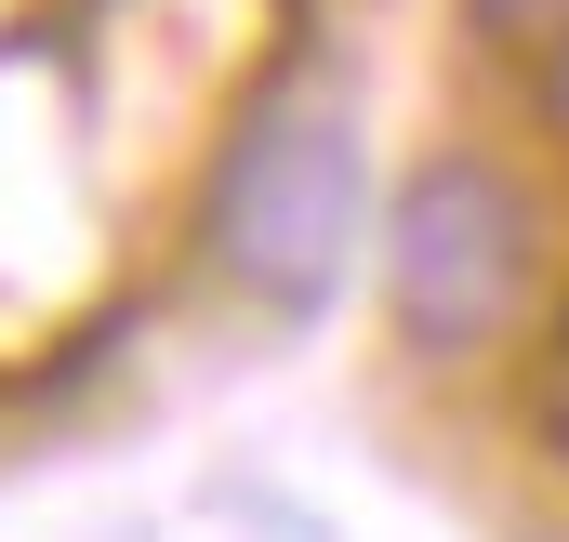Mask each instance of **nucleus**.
<instances>
[{"mask_svg": "<svg viewBox=\"0 0 569 542\" xmlns=\"http://www.w3.org/2000/svg\"><path fill=\"white\" fill-rule=\"evenodd\" d=\"M371 93L345 80V53L279 40L239 107L212 120V159L186 185V265L212 304H239L252 331H318L345 304V278L371 265Z\"/></svg>", "mask_w": 569, "mask_h": 542, "instance_id": "obj_1", "label": "nucleus"}, {"mask_svg": "<svg viewBox=\"0 0 569 542\" xmlns=\"http://www.w3.org/2000/svg\"><path fill=\"white\" fill-rule=\"evenodd\" d=\"M557 278H569L557 185H543V159H517V145H490V133L411 145V172H398L385 212H371L385 344H398V371H425V384L503 371V358L543 331Z\"/></svg>", "mask_w": 569, "mask_h": 542, "instance_id": "obj_2", "label": "nucleus"}, {"mask_svg": "<svg viewBox=\"0 0 569 542\" xmlns=\"http://www.w3.org/2000/svg\"><path fill=\"white\" fill-rule=\"evenodd\" d=\"M450 13H463V40H477L490 67H517V80L569 67V0H450Z\"/></svg>", "mask_w": 569, "mask_h": 542, "instance_id": "obj_3", "label": "nucleus"}]
</instances>
